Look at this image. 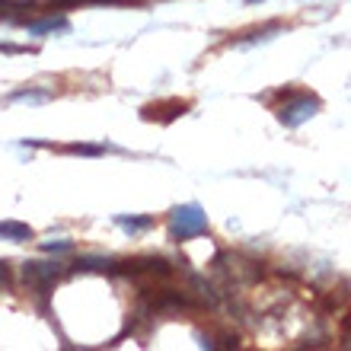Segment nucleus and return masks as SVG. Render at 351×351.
<instances>
[{
  "label": "nucleus",
  "instance_id": "f257e3e1",
  "mask_svg": "<svg viewBox=\"0 0 351 351\" xmlns=\"http://www.w3.org/2000/svg\"><path fill=\"white\" fill-rule=\"evenodd\" d=\"M204 230H208V217H204V211L198 204H182V208H176L173 217H169V237H173L176 243L192 240V237H198V233H204Z\"/></svg>",
  "mask_w": 351,
  "mask_h": 351
},
{
  "label": "nucleus",
  "instance_id": "f03ea898",
  "mask_svg": "<svg viewBox=\"0 0 351 351\" xmlns=\"http://www.w3.org/2000/svg\"><path fill=\"white\" fill-rule=\"evenodd\" d=\"M319 112V102L313 99V96H300V99L287 102V106H281L278 109V121L281 125H287V128H297V125H304L310 115H316Z\"/></svg>",
  "mask_w": 351,
  "mask_h": 351
},
{
  "label": "nucleus",
  "instance_id": "7ed1b4c3",
  "mask_svg": "<svg viewBox=\"0 0 351 351\" xmlns=\"http://www.w3.org/2000/svg\"><path fill=\"white\" fill-rule=\"evenodd\" d=\"M61 271H64L61 262H26V265H23V278H26L32 287H38V291H45L48 285H55Z\"/></svg>",
  "mask_w": 351,
  "mask_h": 351
},
{
  "label": "nucleus",
  "instance_id": "20e7f679",
  "mask_svg": "<svg viewBox=\"0 0 351 351\" xmlns=\"http://www.w3.org/2000/svg\"><path fill=\"white\" fill-rule=\"evenodd\" d=\"M0 240L26 243V240H32V227L19 221H0Z\"/></svg>",
  "mask_w": 351,
  "mask_h": 351
},
{
  "label": "nucleus",
  "instance_id": "39448f33",
  "mask_svg": "<svg viewBox=\"0 0 351 351\" xmlns=\"http://www.w3.org/2000/svg\"><path fill=\"white\" fill-rule=\"evenodd\" d=\"M71 29V23H67L64 16H51L45 19V23H32L29 26V36H48V32H67Z\"/></svg>",
  "mask_w": 351,
  "mask_h": 351
},
{
  "label": "nucleus",
  "instance_id": "423d86ee",
  "mask_svg": "<svg viewBox=\"0 0 351 351\" xmlns=\"http://www.w3.org/2000/svg\"><path fill=\"white\" fill-rule=\"evenodd\" d=\"M115 223H119L121 230H128V233H144V230L154 227V217H147V214H144V217H125V214H119Z\"/></svg>",
  "mask_w": 351,
  "mask_h": 351
},
{
  "label": "nucleus",
  "instance_id": "0eeeda50",
  "mask_svg": "<svg viewBox=\"0 0 351 351\" xmlns=\"http://www.w3.org/2000/svg\"><path fill=\"white\" fill-rule=\"evenodd\" d=\"M51 93L45 90H19V93H10L7 102H45Z\"/></svg>",
  "mask_w": 351,
  "mask_h": 351
},
{
  "label": "nucleus",
  "instance_id": "6e6552de",
  "mask_svg": "<svg viewBox=\"0 0 351 351\" xmlns=\"http://www.w3.org/2000/svg\"><path fill=\"white\" fill-rule=\"evenodd\" d=\"M74 268H77V271H106V268H109V262L96 259V256H84V259L74 262Z\"/></svg>",
  "mask_w": 351,
  "mask_h": 351
},
{
  "label": "nucleus",
  "instance_id": "1a4fd4ad",
  "mask_svg": "<svg viewBox=\"0 0 351 351\" xmlns=\"http://www.w3.org/2000/svg\"><path fill=\"white\" fill-rule=\"evenodd\" d=\"M67 150H74V154H86V157H99L102 147H96V144H71Z\"/></svg>",
  "mask_w": 351,
  "mask_h": 351
},
{
  "label": "nucleus",
  "instance_id": "9d476101",
  "mask_svg": "<svg viewBox=\"0 0 351 351\" xmlns=\"http://www.w3.org/2000/svg\"><path fill=\"white\" fill-rule=\"evenodd\" d=\"M42 250H45V252H71V243H67V240H58V243H45V246H42Z\"/></svg>",
  "mask_w": 351,
  "mask_h": 351
},
{
  "label": "nucleus",
  "instance_id": "9b49d317",
  "mask_svg": "<svg viewBox=\"0 0 351 351\" xmlns=\"http://www.w3.org/2000/svg\"><path fill=\"white\" fill-rule=\"evenodd\" d=\"M10 285V268L7 262H0V287H7Z\"/></svg>",
  "mask_w": 351,
  "mask_h": 351
},
{
  "label": "nucleus",
  "instance_id": "f8f14e48",
  "mask_svg": "<svg viewBox=\"0 0 351 351\" xmlns=\"http://www.w3.org/2000/svg\"><path fill=\"white\" fill-rule=\"evenodd\" d=\"M0 51H10V55H19L23 48H16V45H0Z\"/></svg>",
  "mask_w": 351,
  "mask_h": 351
},
{
  "label": "nucleus",
  "instance_id": "ddd939ff",
  "mask_svg": "<svg viewBox=\"0 0 351 351\" xmlns=\"http://www.w3.org/2000/svg\"><path fill=\"white\" fill-rule=\"evenodd\" d=\"M246 3H259V0H246Z\"/></svg>",
  "mask_w": 351,
  "mask_h": 351
}]
</instances>
